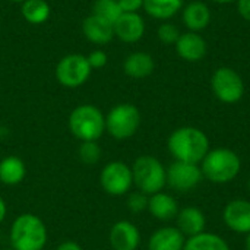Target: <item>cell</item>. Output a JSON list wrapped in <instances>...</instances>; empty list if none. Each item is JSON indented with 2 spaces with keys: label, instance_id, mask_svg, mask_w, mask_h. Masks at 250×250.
<instances>
[{
  "label": "cell",
  "instance_id": "4dcf8cb0",
  "mask_svg": "<svg viewBox=\"0 0 250 250\" xmlns=\"http://www.w3.org/2000/svg\"><path fill=\"white\" fill-rule=\"evenodd\" d=\"M236 4H237V12H239V15H240L245 21L250 22V0H237Z\"/></svg>",
  "mask_w": 250,
  "mask_h": 250
},
{
  "label": "cell",
  "instance_id": "74e56055",
  "mask_svg": "<svg viewBox=\"0 0 250 250\" xmlns=\"http://www.w3.org/2000/svg\"><path fill=\"white\" fill-rule=\"evenodd\" d=\"M3 250H13V249H12V248H10V249H3Z\"/></svg>",
  "mask_w": 250,
  "mask_h": 250
},
{
  "label": "cell",
  "instance_id": "9c48e42d",
  "mask_svg": "<svg viewBox=\"0 0 250 250\" xmlns=\"http://www.w3.org/2000/svg\"><path fill=\"white\" fill-rule=\"evenodd\" d=\"M100 185L107 195H127L133 186L132 167L123 161H110L100 173Z\"/></svg>",
  "mask_w": 250,
  "mask_h": 250
},
{
  "label": "cell",
  "instance_id": "603a6c76",
  "mask_svg": "<svg viewBox=\"0 0 250 250\" xmlns=\"http://www.w3.org/2000/svg\"><path fill=\"white\" fill-rule=\"evenodd\" d=\"M183 250H231L229 243L218 234L204 231L198 236L189 237L185 242Z\"/></svg>",
  "mask_w": 250,
  "mask_h": 250
},
{
  "label": "cell",
  "instance_id": "8d00e7d4",
  "mask_svg": "<svg viewBox=\"0 0 250 250\" xmlns=\"http://www.w3.org/2000/svg\"><path fill=\"white\" fill-rule=\"evenodd\" d=\"M248 188H249V190H250V179H249V183H248Z\"/></svg>",
  "mask_w": 250,
  "mask_h": 250
},
{
  "label": "cell",
  "instance_id": "8992f818",
  "mask_svg": "<svg viewBox=\"0 0 250 250\" xmlns=\"http://www.w3.org/2000/svg\"><path fill=\"white\" fill-rule=\"evenodd\" d=\"M141 123L142 116L139 108L130 103H120L107 113L105 132L117 141H126L136 135Z\"/></svg>",
  "mask_w": 250,
  "mask_h": 250
},
{
  "label": "cell",
  "instance_id": "e575fe53",
  "mask_svg": "<svg viewBox=\"0 0 250 250\" xmlns=\"http://www.w3.org/2000/svg\"><path fill=\"white\" fill-rule=\"evenodd\" d=\"M245 248H246V250H250V233L248 234V237H246V243H245Z\"/></svg>",
  "mask_w": 250,
  "mask_h": 250
},
{
  "label": "cell",
  "instance_id": "ac0fdd59",
  "mask_svg": "<svg viewBox=\"0 0 250 250\" xmlns=\"http://www.w3.org/2000/svg\"><path fill=\"white\" fill-rule=\"evenodd\" d=\"M186 237L177 227H161L148 240V250H183Z\"/></svg>",
  "mask_w": 250,
  "mask_h": 250
},
{
  "label": "cell",
  "instance_id": "836d02e7",
  "mask_svg": "<svg viewBox=\"0 0 250 250\" xmlns=\"http://www.w3.org/2000/svg\"><path fill=\"white\" fill-rule=\"evenodd\" d=\"M217 4H230V3H236L237 0H211Z\"/></svg>",
  "mask_w": 250,
  "mask_h": 250
},
{
  "label": "cell",
  "instance_id": "cb8c5ba5",
  "mask_svg": "<svg viewBox=\"0 0 250 250\" xmlns=\"http://www.w3.org/2000/svg\"><path fill=\"white\" fill-rule=\"evenodd\" d=\"M23 19L31 25H42L50 19L51 7L45 0H25L21 4Z\"/></svg>",
  "mask_w": 250,
  "mask_h": 250
},
{
  "label": "cell",
  "instance_id": "f546056e",
  "mask_svg": "<svg viewBox=\"0 0 250 250\" xmlns=\"http://www.w3.org/2000/svg\"><path fill=\"white\" fill-rule=\"evenodd\" d=\"M123 13H139L144 9V0H117Z\"/></svg>",
  "mask_w": 250,
  "mask_h": 250
},
{
  "label": "cell",
  "instance_id": "d6a6232c",
  "mask_svg": "<svg viewBox=\"0 0 250 250\" xmlns=\"http://www.w3.org/2000/svg\"><path fill=\"white\" fill-rule=\"evenodd\" d=\"M6 215H7V207H6V202H4V199L0 196V224L4 221Z\"/></svg>",
  "mask_w": 250,
  "mask_h": 250
},
{
  "label": "cell",
  "instance_id": "d590c367",
  "mask_svg": "<svg viewBox=\"0 0 250 250\" xmlns=\"http://www.w3.org/2000/svg\"><path fill=\"white\" fill-rule=\"evenodd\" d=\"M9 1H13V3H21V4H22L25 0H9Z\"/></svg>",
  "mask_w": 250,
  "mask_h": 250
},
{
  "label": "cell",
  "instance_id": "f1b7e54d",
  "mask_svg": "<svg viewBox=\"0 0 250 250\" xmlns=\"http://www.w3.org/2000/svg\"><path fill=\"white\" fill-rule=\"evenodd\" d=\"M86 60L91 66V69H103L107 62H108V56L104 50L101 48H97V50H92L88 56H86Z\"/></svg>",
  "mask_w": 250,
  "mask_h": 250
},
{
  "label": "cell",
  "instance_id": "5b68a950",
  "mask_svg": "<svg viewBox=\"0 0 250 250\" xmlns=\"http://www.w3.org/2000/svg\"><path fill=\"white\" fill-rule=\"evenodd\" d=\"M132 167L133 186L136 190L151 196L158 193L167 186V168L154 155L138 157Z\"/></svg>",
  "mask_w": 250,
  "mask_h": 250
},
{
  "label": "cell",
  "instance_id": "1f68e13d",
  "mask_svg": "<svg viewBox=\"0 0 250 250\" xmlns=\"http://www.w3.org/2000/svg\"><path fill=\"white\" fill-rule=\"evenodd\" d=\"M56 250H83L82 249V246L79 245V243H76V242H72V240H66V242H63V243H60Z\"/></svg>",
  "mask_w": 250,
  "mask_h": 250
},
{
  "label": "cell",
  "instance_id": "277c9868",
  "mask_svg": "<svg viewBox=\"0 0 250 250\" xmlns=\"http://www.w3.org/2000/svg\"><path fill=\"white\" fill-rule=\"evenodd\" d=\"M67 126L81 142L98 141L105 133V116L94 104H81L70 111Z\"/></svg>",
  "mask_w": 250,
  "mask_h": 250
},
{
  "label": "cell",
  "instance_id": "7402d4cb",
  "mask_svg": "<svg viewBox=\"0 0 250 250\" xmlns=\"http://www.w3.org/2000/svg\"><path fill=\"white\" fill-rule=\"evenodd\" d=\"M182 9L183 0H144V10L158 21H168Z\"/></svg>",
  "mask_w": 250,
  "mask_h": 250
},
{
  "label": "cell",
  "instance_id": "4fadbf2b",
  "mask_svg": "<svg viewBox=\"0 0 250 250\" xmlns=\"http://www.w3.org/2000/svg\"><path fill=\"white\" fill-rule=\"evenodd\" d=\"M108 240L113 250H138L141 245V233L133 223L122 220L113 224Z\"/></svg>",
  "mask_w": 250,
  "mask_h": 250
},
{
  "label": "cell",
  "instance_id": "7c38bea8",
  "mask_svg": "<svg viewBox=\"0 0 250 250\" xmlns=\"http://www.w3.org/2000/svg\"><path fill=\"white\" fill-rule=\"evenodd\" d=\"M114 37L126 44H135L145 35V21L139 13H122L113 23Z\"/></svg>",
  "mask_w": 250,
  "mask_h": 250
},
{
  "label": "cell",
  "instance_id": "3957f363",
  "mask_svg": "<svg viewBox=\"0 0 250 250\" xmlns=\"http://www.w3.org/2000/svg\"><path fill=\"white\" fill-rule=\"evenodd\" d=\"M204 177L215 185H226L233 182L242 170V160L236 151L229 148L209 149L201 161Z\"/></svg>",
  "mask_w": 250,
  "mask_h": 250
},
{
  "label": "cell",
  "instance_id": "30bf717a",
  "mask_svg": "<svg viewBox=\"0 0 250 250\" xmlns=\"http://www.w3.org/2000/svg\"><path fill=\"white\" fill-rule=\"evenodd\" d=\"M204 179L199 164L173 161L167 167V185L180 193L193 190Z\"/></svg>",
  "mask_w": 250,
  "mask_h": 250
},
{
  "label": "cell",
  "instance_id": "8fae6325",
  "mask_svg": "<svg viewBox=\"0 0 250 250\" xmlns=\"http://www.w3.org/2000/svg\"><path fill=\"white\" fill-rule=\"evenodd\" d=\"M223 221L229 230L237 234L250 233V201L248 199H233L223 211Z\"/></svg>",
  "mask_w": 250,
  "mask_h": 250
},
{
  "label": "cell",
  "instance_id": "44dd1931",
  "mask_svg": "<svg viewBox=\"0 0 250 250\" xmlns=\"http://www.w3.org/2000/svg\"><path fill=\"white\" fill-rule=\"evenodd\" d=\"M26 176L25 163L16 155H7L0 161V182L6 186H16Z\"/></svg>",
  "mask_w": 250,
  "mask_h": 250
},
{
  "label": "cell",
  "instance_id": "e0dca14e",
  "mask_svg": "<svg viewBox=\"0 0 250 250\" xmlns=\"http://www.w3.org/2000/svg\"><path fill=\"white\" fill-rule=\"evenodd\" d=\"M148 211L158 221H171V220H176L180 208L174 196L161 190L149 196Z\"/></svg>",
  "mask_w": 250,
  "mask_h": 250
},
{
  "label": "cell",
  "instance_id": "52a82bcc",
  "mask_svg": "<svg viewBox=\"0 0 250 250\" xmlns=\"http://www.w3.org/2000/svg\"><path fill=\"white\" fill-rule=\"evenodd\" d=\"M91 66L86 56L79 53H70L63 56L56 64L54 75L57 82L64 88H79L91 76Z\"/></svg>",
  "mask_w": 250,
  "mask_h": 250
},
{
  "label": "cell",
  "instance_id": "6da1fadb",
  "mask_svg": "<svg viewBox=\"0 0 250 250\" xmlns=\"http://www.w3.org/2000/svg\"><path fill=\"white\" fill-rule=\"evenodd\" d=\"M167 148L174 161L201 164V161L209 152V139L199 127L183 126L170 133L167 139Z\"/></svg>",
  "mask_w": 250,
  "mask_h": 250
},
{
  "label": "cell",
  "instance_id": "9a60e30c",
  "mask_svg": "<svg viewBox=\"0 0 250 250\" xmlns=\"http://www.w3.org/2000/svg\"><path fill=\"white\" fill-rule=\"evenodd\" d=\"M82 34L89 42H92L95 45H105L114 38L113 23H110L108 21H105L100 16H95L92 13L83 19Z\"/></svg>",
  "mask_w": 250,
  "mask_h": 250
},
{
  "label": "cell",
  "instance_id": "5bb4252c",
  "mask_svg": "<svg viewBox=\"0 0 250 250\" xmlns=\"http://www.w3.org/2000/svg\"><path fill=\"white\" fill-rule=\"evenodd\" d=\"M174 47H176V53L179 54V57L190 63L201 62L207 56V50H208L205 38L201 34L192 32V31L183 32L179 37Z\"/></svg>",
  "mask_w": 250,
  "mask_h": 250
},
{
  "label": "cell",
  "instance_id": "d6986e66",
  "mask_svg": "<svg viewBox=\"0 0 250 250\" xmlns=\"http://www.w3.org/2000/svg\"><path fill=\"white\" fill-rule=\"evenodd\" d=\"M211 10L204 1H190L182 9L183 23L192 32L204 31L211 23Z\"/></svg>",
  "mask_w": 250,
  "mask_h": 250
},
{
  "label": "cell",
  "instance_id": "2e32d148",
  "mask_svg": "<svg viewBox=\"0 0 250 250\" xmlns=\"http://www.w3.org/2000/svg\"><path fill=\"white\" fill-rule=\"evenodd\" d=\"M176 227L186 239L198 236L205 231L207 227L205 214L202 212V209L196 207H185L179 211L176 217Z\"/></svg>",
  "mask_w": 250,
  "mask_h": 250
},
{
  "label": "cell",
  "instance_id": "d4e9b609",
  "mask_svg": "<svg viewBox=\"0 0 250 250\" xmlns=\"http://www.w3.org/2000/svg\"><path fill=\"white\" fill-rule=\"evenodd\" d=\"M122 13L117 0H95L92 4V15L100 16L110 23H114Z\"/></svg>",
  "mask_w": 250,
  "mask_h": 250
},
{
  "label": "cell",
  "instance_id": "4316f807",
  "mask_svg": "<svg viewBox=\"0 0 250 250\" xmlns=\"http://www.w3.org/2000/svg\"><path fill=\"white\" fill-rule=\"evenodd\" d=\"M180 35H182L180 29L171 22H163L157 29L158 40L166 45H174Z\"/></svg>",
  "mask_w": 250,
  "mask_h": 250
},
{
  "label": "cell",
  "instance_id": "ba28073f",
  "mask_svg": "<svg viewBox=\"0 0 250 250\" xmlns=\"http://www.w3.org/2000/svg\"><path fill=\"white\" fill-rule=\"evenodd\" d=\"M211 89L218 101L224 104H236L245 95V82L234 69L223 66L212 73Z\"/></svg>",
  "mask_w": 250,
  "mask_h": 250
},
{
  "label": "cell",
  "instance_id": "484cf974",
  "mask_svg": "<svg viewBox=\"0 0 250 250\" xmlns=\"http://www.w3.org/2000/svg\"><path fill=\"white\" fill-rule=\"evenodd\" d=\"M101 155H103V151H101V146L98 145L97 141L81 142V145L78 148V157L86 166L97 164L101 160Z\"/></svg>",
  "mask_w": 250,
  "mask_h": 250
},
{
  "label": "cell",
  "instance_id": "ffe728a7",
  "mask_svg": "<svg viewBox=\"0 0 250 250\" xmlns=\"http://www.w3.org/2000/svg\"><path fill=\"white\" fill-rule=\"evenodd\" d=\"M155 69V62L149 53L145 51H133L126 56L123 62V72L126 76L132 79H144L152 75Z\"/></svg>",
  "mask_w": 250,
  "mask_h": 250
},
{
  "label": "cell",
  "instance_id": "83f0119b",
  "mask_svg": "<svg viewBox=\"0 0 250 250\" xmlns=\"http://www.w3.org/2000/svg\"><path fill=\"white\" fill-rule=\"evenodd\" d=\"M148 201L149 196L139 190L129 192L126 198V207L132 214H141L144 211H148Z\"/></svg>",
  "mask_w": 250,
  "mask_h": 250
},
{
  "label": "cell",
  "instance_id": "7a4b0ae2",
  "mask_svg": "<svg viewBox=\"0 0 250 250\" xmlns=\"http://www.w3.org/2000/svg\"><path fill=\"white\" fill-rule=\"evenodd\" d=\"M47 240V227L38 215L25 212L13 220L9 233V242L13 250H42Z\"/></svg>",
  "mask_w": 250,
  "mask_h": 250
}]
</instances>
